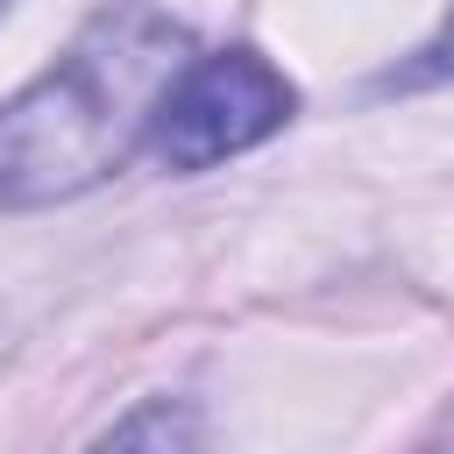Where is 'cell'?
<instances>
[{
	"mask_svg": "<svg viewBox=\"0 0 454 454\" xmlns=\"http://www.w3.org/2000/svg\"><path fill=\"white\" fill-rule=\"evenodd\" d=\"M0 7H7V0H0Z\"/></svg>",
	"mask_w": 454,
	"mask_h": 454,
	"instance_id": "cell-6",
	"label": "cell"
},
{
	"mask_svg": "<svg viewBox=\"0 0 454 454\" xmlns=\"http://www.w3.org/2000/svg\"><path fill=\"white\" fill-rule=\"evenodd\" d=\"M85 454H206V411L192 397H142Z\"/></svg>",
	"mask_w": 454,
	"mask_h": 454,
	"instance_id": "cell-3",
	"label": "cell"
},
{
	"mask_svg": "<svg viewBox=\"0 0 454 454\" xmlns=\"http://www.w3.org/2000/svg\"><path fill=\"white\" fill-rule=\"evenodd\" d=\"M426 454H454V447H426Z\"/></svg>",
	"mask_w": 454,
	"mask_h": 454,
	"instance_id": "cell-5",
	"label": "cell"
},
{
	"mask_svg": "<svg viewBox=\"0 0 454 454\" xmlns=\"http://www.w3.org/2000/svg\"><path fill=\"white\" fill-rule=\"evenodd\" d=\"M192 57V28L170 21L163 7H99L50 71L0 99V206L43 213L128 170L149 149L156 106Z\"/></svg>",
	"mask_w": 454,
	"mask_h": 454,
	"instance_id": "cell-1",
	"label": "cell"
},
{
	"mask_svg": "<svg viewBox=\"0 0 454 454\" xmlns=\"http://www.w3.org/2000/svg\"><path fill=\"white\" fill-rule=\"evenodd\" d=\"M298 114L291 78L262 57V50H206L177 71V85L156 106L149 128V156L163 170H213L241 149H262L270 135H284V121Z\"/></svg>",
	"mask_w": 454,
	"mask_h": 454,
	"instance_id": "cell-2",
	"label": "cell"
},
{
	"mask_svg": "<svg viewBox=\"0 0 454 454\" xmlns=\"http://www.w3.org/2000/svg\"><path fill=\"white\" fill-rule=\"evenodd\" d=\"M426 78H454V14L440 21V35L419 50V64L404 71V85H426Z\"/></svg>",
	"mask_w": 454,
	"mask_h": 454,
	"instance_id": "cell-4",
	"label": "cell"
}]
</instances>
